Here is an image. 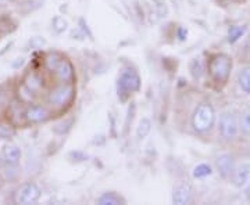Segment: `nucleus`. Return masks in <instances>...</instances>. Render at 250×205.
<instances>
[{"label": "nucleus", "mask_w": 250, "mask_h": 205, "mask_svg": "<svg viewBox=\"0 0 250 205\" xmlns=\"http://www.w3.org/2000/svg\"><path fill=\"white\" fill-rule=\"evenodd\" d=\"M190 74L195 79H199L205 74V65L199 58H193V61L190 63Z\"/></svg>", "instance_id": "17"}, {"label": "nucleus", "mask_w": 250, "mask_h": 205, "mask_svg": "<svg viewBox=\"0 0 250 205\" xmlns=\"http://www.w3.org/2000/svg\"><path fill=\"white\" fill-rule=\"evenodd\" d=\"M172 203L178 205H187L193 203V188L187 182L178 183L172 190Z\"/></svg>", "instance_id": "7"}, {"label": "nucleus", "mask_w": 250, "mask_h": 205, "mask_svg": "<svg viewBox=\"0 0 250 205\" xmlns=\"http://www.w3.org/2000/svg\"><path fill=\"white\" fill-rule=\"evenodd\" d=\"M208 71L215 82L225 83L232 71V58L227 54H217L208 63Z\"/></svg>", "instance_id": "2"}, {"label": "nucleus", "mask_w": 250, "mask_h": 205, "mask_svg": "<svg viewBox=\"0 0 250 205\" xmlns=\"http://www.w3.org/2000/svg\"><path fill=\"white\" fill-rule=\"evenodd\" d=\"M49 116H50V111L43 106H31L25 112V118L31 124L45 122L49 119Z\"/></svg>", "instance_id": "8"}, {"label": "nucleus", "mask_w": 250, "mask_h": 205, "mask_svg": "<svg viewBox=\"0 0 250 205\" xmlns=\"http://www.w3.org/2000/svg\"><path fill=\"white\" fill-rule=\"evenodd\" d=\"M3 186V179H1V176H0V187Z\"/></svg>", "instance_id": "26"}, {"label": "nucleus", "mask_w": 250, "mask_h": 205, "mask_svg": "<svg viewBox=\"0 0 250 205\" xmlns=\"http://www.w3.org/2000/svg\"><path fill=\"white\" fill-rule=\"evenodd\" d=\"M211 172H213V170H211V167H210V165H207V164H200V165H197L196 168L193 169V178H206V176L211 175Z\"/></svg>", "instance_id": "18"}, {"label": "nucleus", "mask_w": 250, "mask_h": 205, "mask_svg": "<svg viewBox=\"0 0 250 205\" xmlns=\"http://www.w3.org/2000/svg\"><path fill=\"white\" fill-rule=\"evenodd\" d=\"M250 178V164L249 162H242L238 167H235L232 173V182L236 187L245 186Z\"/></svg>", "instance_id": "9"}, {"label": "nucleus", "mask_w": 250, "mask_h": 205, "mask_svg": "<svg viewBox=\"0 0 250 205\" xmlns=\"http://www.w3.org/2000/svg\"><path fill=\"white\" fill-rule=\"evenodd\" d=\"M60 60H62V57H60L59 54H49L47 58H46V65H47V68H49L50 71H53L54 68H56V65L60 63Z\"/></svg>", "instance_id": "22"}, {"label": "nucleus", "mask_w": 250, "mask_h": 205, "mask_svg": "<svg viewBox=\"0 0 250 205\" xmlns=\"http://www.w3.org/2000/svg\"><path fill=\"white\" fill-rule=\"evenodd\" d=\"M246 32V27H238V25H233L228 29V42L229 43H235L239 40V37L243 36V34Z\"/></svg>", "instance_id": "15"}, {"label": "nucleus", "mask_w": 250, "mask_h": 205, "mask_svg": "<svg viewBox=\"0 0 250 205\" xmlns=\"http://www.w3.org/2000/svg\"><path fill=\"white\" fill-rule=\"evenodd\" d=\"M67 28H68V22H67V19H64L62 16H57V17L53 18V29L57 34L65 32Z\"/></svg>", "instance_id": "19"}, {"label": "nucleus", "mask_w": 250, "mask_h": 205, "mask_svg": "<svg viewBox=\"0 0 250 205\" xmlns=\"http://www.w3.org/2000/svg\"><path fill=\"white\" fill-rule=\"evenodd\" d=\"M98 203L102 205H120L125 204L126 201H125V198H123L114 191H107V193H104V194L99 197Z\"/></svg>", "instance_id": "13"}, {"label": "nucleus", "mask_w": 250, "mask_h": 205, "mask_svg": "<svg viewBox=\"0 0 250 205\" xmlns=\"http://www.w3.org/2000/svg\"><path fill=\"white\" fill-rule=\"evenodd\" d=\"M239 85H241L243 92L250 94V67L243 68L239 74Z\"/></svg>", "instance_id": "16"}, {"label": "nucleus", "mask_w": 250, "mask_h": 205, "mask_svg": "<svg viewBox=\"0 0 250 205\" xmlns=\"http://www.w3.org/2000/svg\"><path fill=\"white\" fill-rule=\"evenodd\" d=\"M150 130H152L150 119L149 118H142L139 121V124H138V128H136V137H138V140L146 139L149 136V133H150Z\"/></svg>", "instance_id": "14"}, {"label": "nucleus", "mask_w": 250, "mask_h": 205, "mask_svg": "<svg viewBox=\"0 0 250 205\" xmlns=\"http://www.w3.org/2000/svg\"><path fill=\"white\" fill-rule=\"evenodd\" d=\"M218 129H220V133L223 136L224 139L227 140H233L238 133H239V121H238V116L232 111H225L220 116V124H218Z\"/></svg>", "instance_id": "5"}, {"label": "nucleus", "mask_w": 250, "mask_h": 205, "mask_svg": "<svg viewBox=\"0 0 250 205\" xmlns=\"http://www.w3.org/2000/svg\"><path fill=\"white\" fill-rule=\"evenodd\" d=\"M245 53L248 54V57H250V36L248 37L246 43H245Z\"/></svg>", "instance_id": "24"}, {"label": "nucleus", "mask_w": 250, "mask_h": 205, "mask_svg": "<svg viewBox=\"0 0 250 205\" xmlns=\"http://www.w3.org/2000/svg\"><path fill=\"white\" fill-rule=\"evenodd\" d=\"M14 136V130L9 125L0 124V139H10Z\"/></svg>", "instance_id": "23"}, {"label": "nucleus", "mask_w": 250, "mask_h": 205, "mask_svg": "<svg viewBox=\"0 0 250 205\" xmlns=\"http://www.w3.org/2000/svg\"><path fill=\"white\" fill-rule=\"evenodd\" d=\"M141 89V78L139 75L132 70H125L118 79V97L123 101L126 100V97Z\"/></svg>", "instance_id": "3"}, {"label": "nucleus", "mask_w": 250, "mask_h": 205, "mask_svg": "<svg viewBox=\"0 0 250 205\" xmlns=\"http://www.w3.org/2000/svg\"><path fill=\"white\" fill-rule=\"evenodd\" d=\"M215 122V111L211 104L202 103L199 104L192 116V125L196 132H207L210 130Z\"/></svg>", "instance_id": "1"}, {"label": "nucleus", "mask_w": 250, "mask_h": 205, "mask_svg": "<svg viewBox=\"0 0 250 205\" xmlns=\"http://www.w3.org/2000/svg\"><path fill=\"white\" fill-rule=\"evenodd\" d=\"M1 155L4 161L9 164V165H17L20 160H21V149L18 147L17 144H13V143H9V144H4L3 149H1Z\"/></svg>", "instance_id": "11"}, {"label": "nucleus", "mask_w": 250, "mask_h": 205, "mask_svg": "<svg viewBox=\"0 0 250 205\" xmlns=\"http://www.w3.org/2000/svg\"><path fill=\"white\" fill-rule=\"evenodd\" d=\"M241 129L243 133L246 136H250V110H248L243 116H242V122H241Z\"/></svg>", "instance_id": "21"}, {"label": "nucleus", "mask_w": 250, "mask_h": 205, "mask_svg": "<svg viewBox=\"0 0 250 205\" xmlns=\"http://www.w3.org/2000/svg\"><path fill=\"white\" fill-rule=\"evenodd\" d=\"M42 197V190L35 183H25L16 191V203L17 204H35Z\"/></svg>", "instance_id": "6"}, {"label": "nucleus", "mask_w": 250, "mask_h": 205, "mask_svg": "<svg viewBox=\"0 0 250 205\" xmlns=\"http://www.w3.org/2000/svg\"><path fill=\"white\" fill-rule=\"evenodd\" d=\"M245 194H246V198H248V200L250 201V183H249V186L246 187V191H245Z\"/></svg>", "instance_id": "25"}, {"label": "nucleus", "mask_w": 250, "mask_h": 205, "mask_svg": "<svg viewBox=\"0 0 250 205\" xmlns=\"http://www.w3.org/2000/svg\"><path fill=\"white\" fill-rule=\"evenodd\" d=\"M53 72L56 74L57 79H60L62 82H71L74 79V67L68 60L62 58L60 63L56 65Z\"/></svg>", "instance_id": "12"}, {"label": "nucleus", "mask_w": 250, "mask_h": 205, "mask_svg": "<svg viewBox=\"0 0 250 205\" xmlns=\"http://www.w3.org/2000/svg\"><path fill=\"white\" fill-rule=\"evenodd\" d=\"M75 94V89L72 86L71 82H62V85H59L57 88H54L50 93L47 101L50 106H53L56 108L64 107L67 104H70Z\"/></svg>", "instance_id": "4"}, {"label": "nucleus", "mask_w": 250, "mask_h": 205, "mask_svg": "<svg viewBox=\"0 0 250 205\" xmlns=\"http://www.w3.org/2000/svg\"><path fill=\"white\" fill-rule=\"evenodd\" d=\"M217 168L220 170L221 176L224 179H231L232 178L233 169H235V160L232 155L229 154H224L221 157H218L217 160Z\"/></svg>", "instance_id": "10"}, {"label": "nucleus", "mask_w": 250, "mask_h": 205, "mask_svg": "<svg viewBox=\"0 0 250 205\" xmlns=\"http://www.w3.org/2000/svg\"><path fill=\"white\" fill-rule=\"evenodd\" d=\"M72 124H74V119H72V118H70V119H65V121H62L60 124H57V125L54 126V132L60 134L67 133V132L71 129Z\"/></svg>", "instance_id": "20"}]
</instances>
